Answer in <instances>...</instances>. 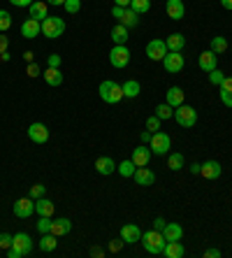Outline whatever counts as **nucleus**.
<instances>
[{
  "instance_id": "18",
  "label": "nucleus",
  "mask_w": 232,
  "mask_h": 258,
  "mask_svg": "<svg viewBox=\"0 0 232 258\" xmlns=\"http://www.w3.org/2000/svg\"><path fill=\"white\" fill-rule=\"evenodd\" d=\"M70 231H72V221L67 217H60V219H53L51 221V233L56 238H63V235H67Z\"/></svg>"
},
{
  "instance_id": "49",
  "label": "nucleus",
  "mask_w": 232,
  "mask_h": 258,
  "mask_svg": "<svg viewBox=\"0 0 232 258\" xmlns=\"http://www.w3.org/2000/svg\"><path fill=\"white\" fill-rule=\"evenodd\" d=\"M123 12H126V7H119V5H114V7H112V16H114V19H119V21H121Z\"/></svg>"
},
{
  "instance_id": "2",
  "label": "nucleus",
  "mask_w": 232,
  "mask_h": 258,
  "mask_svg": "<svg viewBox=\"0 0 232 258\" xmlns=\"http://www.w3.org/2000/svg\"><path fill=\"white\" fill-rule=\"evenodd\" d=\"M33 252V240L28 233H16L12 240V247L7 249V256L9 258H23Z\"/></svg>"
},
{
  "instance_id": "15",
  "label": "nucleus",
  "mask_w": 232,
  "mask_h": 258,
  "mask_svg": "<svg viewBox=\"0 0 232 258\" xmlns=\"http://www.w3.org/2000/svg\"><path fill=\"white\" fill-rule=\"evenodd\" d=\"M165 12L172 21H181L186 14V7H184V0H167L165 2Z\"/></svg>"
},
{
  "instance_id": "42",
  "label": "nucleus",
  "mask_w": 232,
  "mask_h": 258,
  "mask_svg": "<svg viewBox=\"0 0 232 258\" xmlns=\"http://www.w3.org/2000/svg\"><path fill=\"white\" fill-rule=\"evenodd\" d=\"M146 130H149V133H156V130H160V119L156 114L146 119Z\"/></svg>"
},
{
  "instance_id": "26",
  "label": "nucleus",
  "mask_w": 232,
  "mask_h": 258,
  "mask_svg": "<svg viewBox=\"0 0 232 258\" xmlns=\"http://www.w3.org/2000/svg\"><path fill=\"white\" fill-rule=\"evenodd\" d=\"M42 75H44V82L49 84V86H60V84H63V75H60V68H46Z\"/></svg>"
},
{
  "instance_id": "55",
  "label": "nucleus",
  "mask_w": 232,
  "mask_h": 258,
  "mask_svg": "<svg viewBox=\"0 0 232 258\" xmlns=\"http://www.w3.org/2000/svg\"><path fill=\"white\" fill-rule=\"evenodd\" d=\"M151 135H153V133H149V130H144V133L139 135V140H142V144H149V140H151Z\"/></svg>"
},
{
  "instance_id": "4",
  "label": "nucleus",
  "mask_w": 232,
  "mask_h": 258,
  "mask_svg": "<svg viewBox=\"0 0 232 258\" xmlns=\"http://www.w3.org/2000/svg\"><path fill=\"white\" fill-rule=\"evenodd\" d=\"M149 149L156 156H165L172 149V137L167 135V133H163V130H156L151 135V140H149Z\"/></svg>"
},
{
  "instance_id": "12",
  "label": "nucleus",
  "mask_w": 232,
  "mask_h": 258,
  "mask_svg": "<svg viewBox=\"0 0 232 258\" xmlns=\"http://www.w3.org/2000/svg\"><path fill=\"white\" fill-rule=\"evenodd\" d=\"M28 137H30L35 144H44L46 140H49V128H46L44 123H30V126H28Z\"/></svg>"
},
{
  "instance_id": "10",
  "label": "nucleus",
  "mask_w": 232,
  "mask_h": 258,
  "mask_svg": "<svg viewBox=\"0 0 232 258\" xmlns=\"http://www.w3.org/2000/svg\"><path fill=\"white\" fill-rule=\"evenodd\" d=\"M167 51L170 49H167L165 40H151L146 44V58H151V61H163Z\"/></svg>"
},
{
  "instance_id": "5",
  "label": "nucleus",
  "mask_w": 232,
  "mask_h": 258,
  "mask_svg": "<svg viewBox=\"0 0 232 258\" xmlns=\"http://www.w3.org/2000/svg\"><path fill=\"white\" fill-rule=\"evenodd\" d=\"M65 33V21L60 19V16H46L42 21V35L49 37V40H56L60 35Z\"/></svg>"
},
{
  "instance_id": "17",
  "label": "nucleus",
  "mask_w": 232,
  "mask_h": 258,
  "mask_svg": "<svg viewBox=\"0 0 232 258\" xmlns=\"http://www.w3.org/2000/svg\"><path fill=\"white\" fill-rule=\"evenodd\" d=\"M165 102H167V105H172L174 109L179 107V105H184V102H186L184 88H181V86H170V88H167V93H165Z\"/></svg>"
},
{
  "instance_id": "8",
  "label": "nucleus",
  "mask_w": 232,
  "mask_h": 258,
  "mask_svg": "<svg viewBox=\"0 0 232 258\" xmlns=\"http://www.w3.org/2000/svg\"><path fill=\"white\" fill-rule=\"evenodd\" d=\"M184 54L181 51H167L165 58H163V68L167 70V72H181L184 70Z\"/></svg>"
},
{
  "instance_id": "33",
  "label": "nucleus",
  "mask_w": 232,
  "mask_h": 258,
  "mask_svg": "<svg viewBox=\"0 0 232 258\" xmlns=\"http://www.w3.org/2000/svg\"><path fill=\"white\" fill-rule=\"evenodd\" d=\"M184 165H186L184 154H170V158H167V168H170V170L179 172V170H184Z\"/></svg>"
},
{
  "instance_id": "27",
  "label": "nucleus",
  "mask_w": 232,
  "mask_h": 258,
  "mask_svg": "<svg viewBox=\"0 0 232 258\" xmlns=\"http://www.w3.org/2000/svg\"><path fill=\"white\" fill-rule=\"evenodd\" d=\"M165 44H167V49H170V51H181V49L186 47V37L181 33H172L165 40Z\"/></svg>"
},
{
  "instance_id": "22",
  "label": "nucleus",
  "mask_w": 232,
  "mask_h": 258,
  "mask_svg": "<svg viewBox=\"0 0 232 258\" xmlns=\"http://www.w3.org/2000/svg\"><path fill=\"white\" fill-rule=\"evenodd\" d=\"M95 170H98V175L107 177V175H112V172H116V163H114V158H109V156H100L98 161H95Z\"/></svg>"
},
{
  "instance_id": "24",
  "label": "nucleus",
  "mask_w": 232,
  "mask_h": 258,
  "mask_svg": "<svg viewBox=\"0 0 232 258\" xmlns=\"http://www.w3.org/2000/svg\"><path fill=\"white\" fill-rule=\"evenodd\" d=\"M186 254V247L181 245V240H174V242H167L165 249H163V256L167 258H181Z\"/></svg>"
},
{
  "instance_id": "56",
  "label": "nucleus",
  "mask_w": 232,
  "mask_h": 258,
  "mask_svg": "<svg viewBox=\"0 0 232 258\" xmlns=\"http://www.w3.org/2000/svg\"><path fill=\"white\" fill-rule=\"evenodd\" d=\"M200 170H202V163H191V172H193V175H200Z\"/></svg>"
},
{
  "instance_id": "35",
  "label": "nucleus",
  "mask_w": 232,
  "mask_h": 258,
  "mask_svg": "<svg viewBox=\"0 0 232 258\" xmlns=\"http://www.w3.org/2000/svg\"><path fill=\"white\" fill-rule=\"evenodd\" d=\"M156 116H158L160 121L172 119V116H174V107H172V105H167V102H160L158 107H156Z\"/></svg>"
},
{
  "instance_id": "1",
  "label": "nucleus",
  "mask_w": 232,
  "mask_h": 258,
  "mask_svg": "<svg viewBox=\"0 0 232 258\" xmlns=\"http://www.w3.org/2000/svg\"><path fill=\"white\" fill-rule=\"evenodd\" d=\"M142 247H144V252L146 254H153V256H158V254H163V249H165L167 245V240L163 238V233L160 231H149V233H142Z\"/></svg>"
},
{
  "instance_id": "54",
  "label": "nucleus",
  "mask_w": 232,
  "mask_h": 258,
  "mask_svg": "<svg viewBox=\"0 0 232 258\" xmlns=\"http://www.w3.org/2000/svg\"><path fill=\"white\" fill-rule=\"evenodd\" d=\"M205 258H221V252H219V249H207Z\"/></svg>"
},
{
  "instance_id": "41",
  "label": "nucleus",
  "mask_w": 232,
  "mask_h": 258,
  "mask_svg": "<svg viewBox=\"0 0 232 258\" xmlns=\"http://www.w3.org/2000/svg\"><path fill=\"white\" fill-rule=\"evenodd\" d=\"M44 193H46V186H44V184H33V186H30V198H33V200L42 198Z\"/></svg>"
},
{
  "instance_id": "34",
  "label": "nucleus",
  "mask_w": 232,
  "mask_h": 258,
  "mask_svg": "<svg viewBox=\"0 0 232 258\" xmlns=\"http://www.w3.org/2000/svg\"><path fill=\"white\" fill-rule=\"evenodd\" d=\"M135 168H137V165L133 163V158H128V161H121V163L116 165V170H119L121 177H133V175H135Z\"/></svg>"
},
{
  "instance_id": "16",
  "label": "nucleus",
  "mask_w": 232,
  "mask_h": 258,
  "mask_svg": "<svg viewBox=\"0 0 232 258\" xmlns=\"http://www.w3.org/2000/svg\"><path fill=\"white\" fill-rule=\"evenodd\" d=\"M133 163L137 165V168H144V165H149V161H151V149L146 147V144H139V147H135L133 149Z\"/></svg>"
},
{
  "instance_id": "50",
  "label": "nucleus",
  "mask_w": 232,
  "mask_h": 258,
  "mask_svg": "<svg viewBox=\"0 0 232 258\" xmlns=\"http://www.w3.org/2000/svg\"><path fill=\"white\" fill-rule=\"evenodd\" d=\"M14 7H30L35 2V0H9Z\"/></svg>"
},
{
  "instance_id": "43",
  "label": "nucleus",
  "mask_w": 232,
  "mask_h": 258,
  "mask_svg": "<svg viewBox=\"0 0 232 258\" xmlns=\"http://www.w3.org/2000/svg\"><path fill=\"white\" fill-rule=\"evenodd\" d=\"M12 240H14V235L0 233V249H9V247H12Z\"/></svg>"
},
{
  "instance_id": "46",
  "label": "nucleus",
  "mask_w": 232,
  "mask_h": 258,
  "mask_svg": "<svg viewBox=\"0 0 232 258\" xmlns=\"http://www.w3.org/2000/svg\"><path fill=\"white\" fill-rule=\"evenodd\" d=\"M46 68H60V54H51L46 58Z\"/></svg>"
},
{
  "instance_id": "23",
  "label": "nucleus",
  "mask_w": 232,
  "mask_h": 258,
  "mask_svg": "<svg viewBox=\"0 0 232 258\" xmlns=\"http://www.w3.org/2000/svg\"><path fill=\"white\" fill-rule=\"evenodd\" d=\"M35 212L40 214V217H53V212H56V205L49 200V198H37L35 200Z\"/></svg>"
},
{
  "instance_id": "9",
  "label": "nucleus",
  "mask_w": 232,
  "mask_h": 258,
  "mask_svg": "<svg viewBox=\"0 0 232 258\" xmlns=\"http://www.w3.org/2000/svg\"><path fill=\"white\" fill-rule=\"evenodd\" d=\"M12 210H14V217H16V219H28L35 212V200L30 196H28V198H19V200L14 203Z\"/></svg>"
},
{
  "instance_id": "19",
  "label": "nucleus",
  "mask_w": 232,
  "mask_h": 258,
  "mask_svg": "<svg viewBox=\"0 0 232 258\" xmlns=\"http://www.w3.org/2000/svg\"><path fill=\"white\" fill-rule=\"evenodd\" d=\"M28 14H30V19L44 21L46 16H49V2H42V0H35L33 5L28 7Z\"/></svg>"
},
{
  "instance_id": "7",
  "label": "nucleus",
  "mask_w": 232,
  "mask_h": 258,
  "mask_svg": "<svg viewBox=\"0 0 232 258\" xmlns=\"http://www.w3.org/2000/svg\"><path fill=\"white\" fill-rule=\"evenodd\" d=\"M109 63H112L114 68H126L128 63H130V49L126 44H114V49L109 51Z\"/></svg>"
},
{
  "instance_id": "48",
  "label": "nucleus",
  "mask_w": 232,
  "mask_h": 258,
  "mask_svg": "<svg viewBox=\"0 0 232 258\" xmlns=\"http://www.w3.org/2000/svg\"><path fill=\"white\" fill-rule=\"evenodd\" d=\"M221 102H223L226 107H232V93H226V91H221Z\"/></svg>"
},
{
  "instance_id": "32",
  "label": "nucleus",
  "mask_w": 232,
  "mask_h": 258,
  "mask_svg": "<svg viewBox=\"0 0 232 258\" xmlns=\"http://www.w3.org/2000/svg\"><path fill=\"white\" fill-rule=\"evenodd\" d=\"M209 49H212L214 54H226L228 51V37H221V35H216V37H212V42H209Z\"/></svg>"
},
{
  "instance_id": "39",
  "label": "nucleus",
  "mask_w": 232,
  "mask_h": 258,
  "mask_svg": "<svg viewBox=\"0 0 232 258\" xmlns=\"http://www.w3.org/2000/svg\"><path fill=\"white\" fill-rule=\"evenodd\" d=\"M223 79H226V75H223L219 68L209 72V84H214V86H221V82H223Z\"/></svg>"
},
{
  "instance_id": "44",
  "label": "nucleus",
  "mask_w": 232,
  "mask_h": 258,
  "mask_svg": "<svg viewBox=\"0 0 232 258\" xmlns=\"http://www.w3.org/2000/svg\"><path fill=\"white\" fill-rule=\"evenodd\" d=\"M123 247H126V242H123V240H112V242H109V247H107V249H109V252L112 254H119L121 249H123Z\"/></svg>"
},
{
  "instance_id": "60",
  "label": "nucleus",
  "mask_w": 232,
  "mask_h": 258,
  "mask_svg": "<svg viewBox=\"0 0 232 258\" xmlns=\"http://www.w3.org/2000/svg\"><path fill=\"white\" fill-rule=\"evenodd\" d=\"M221 5H223L228 12H230V9H232V0H221Z\"/></svg>"
},
{
  "instance_id": "57",
  "label": "nucleus",
  "mask_w": 232,
  "mask_h": 258,
  "mask_svg": "<svg viewBox=\"0 0 232 258\" xmlns=\"http://www.w3.org/2000/svg\"><path fill=\"white\" fill-rule=\"evenodd\" d=\"M114 5H119V7H130V0H114Z\"/></svg>"
},
{
  "instance_id": "38",
  "label": "nucleus",
  "mask_w": 232,
  "mask_h": 258,
  "mask_svg": "<svg viewBox=\"0 0 232 258\" xmlns=\"http://www.w3.org/2000/svg\"><path fill=\"white\" fill-rule=\"evenodd\" d=\"M9 26H12V14L5 12V9H0V33L9 30Z\"/></svg>"
},
{
  "instance_id": "59",
  "label": "nucleus",
  "mask_w": 232,
  "mask_h": 258,
  "mask_svg": "<svg viewBox=\"0 0 232 258\" xmlns=\"http://www.w3.org/2000/svg\"><path fill=\"white\" fill-rule=\"evenodd\" d=\"M9 58H12V56H9V51H2V54H0V61H2V63H7Z\"/></svg>"
},
{
  "instance_id": "14",
  "label": "nucleus",
  "mask_w": 232,
  "mask_h": 258,
  "mask_svg": "<svg viewBox=\"0 0 232 258\" xmlns=\"http://www.w3.org/2000/svg\"><path fill=\"white\" fill-rule=\"evenodd\" d=\"M40 33H42V21L26 19L23 23H21V35H23L26 40H33V37H37Z\"/></svg>"
},
{
  "instance_id": "29",
  "label": "nucleus",
  "mask_w": 232,
  "mask_h": 258,
  "mask_svg": "<svg viewBox=\"0 0 232 258\" xmlns=\"http://www.w3.org/2000/svg\"><path fill=\"white\" fill-rule=\"evenodd\" d=\"M139 14L135 12V9H130V7H126V12H123V16H121V21L119 23H123V26L130 30V28H137V23H139V19H137Z\"/></svg>"
},
{
  "instance_id": "31",
  "label": "nucleus",
  "mask_w": 232,
  "mask_h": 258,
  "mask_svg": "<svg viewBox=\"0 0 232 258\" xmlns=\"http://www.w3.org/2000/svg\"><path fill=\"white\" fill-rule=\"evenodd\" d=\"M112 40H114V44H126L128 42V28L123 26V23H116V26L112 28Z\"/></svg>"
},
{
  "instance_id": "25",
  "label": "nucleus",
  "mask_w": 232,
  "mask_h": 258,
  "mask_svg": "<svg viewBox=\"0 0 232 258\" xmlns=\"http://www.w3.org/2000/svg\"><path fill=\"white\" fill-rule=\"evenodd\" d=\"M160 233H163V238H165L167 242H174V240L184 238V228H181L179 224H165V228Z\"/></svg>"
},
{
  "instance_id": "40",
  "label": "nucleus",
  "mask_w": 232,
  "mask_h": 258,
  "mask_svg": "<svg viewBox=\"0 0 232 258\" xmlns=\"http://www.w3.org/2000/svg\"><path fill=\"white\" fill-rule=\"evenodd\" d=\"M65 12L67 14H77L81 9V0H65Z\"/></svg>"
},
{
  "instance_id": "58",
  "label": "nucleus",
  "mask_w": 232,
  "mask_h": 258,
  "mask_svg": "<svg viewBox=\"0 0 232 258\" xmlns=\"http://www.w3.org/2000/svg\"><path fill=\"white\" fill-rule=\"evenodd\" d=\"M49 5H53V7H60V5H65V0H46Z\"/></svg>"
},
{
  "instance_id": "11",
  "label": "nucleus",
  "mask_w": 232,
  "mask_h": 258,
  "mask_svg": "<svg viewBox=\"0 0 232 258\" xmlns=\"http://www.w3.org/2000/svg\"><path fill=\"white\" fill-rule=\"evenodd\" d=\"M198 65H200V70H202V72H207V75H209L212 70L219 68V56L214 54L212 49H209V51H202V54H200V58H198Z\"/></svg>"
},
{
  "instance_id": "13",
  "label": "nucleus",
  "mask_w": 232,
  "mask_h": 258,
  "mask_svg": "<svg viewBox=\"0 0 232 258\" xmlns=\"http://www.w3.org/2000/svg\"><path fill=\"white\" fill-rule=\"evenodd\" d=\"M121 240L126 242V245H135L142 240V231H139L137 224H126L121 228Z\"/></svg>"
},
{
  "instance_id": "61",
  "label": "nucleus",
  "mask_w": 232,
  "mask_h": 258,
  "mask_svg": "<svg viewBox=\"0 0 232 258\" xmlns=\"http://www.w3.org/2000/svg\"><path fill=\"white\" fill-rule=\"evenodd\" d=\"M33 56H35V54H33V51H26V54H23V58H26V61H28V63H33Z\"/></svg>"
},
{
  "instance_id": "47",
  "label": "nucleus",
  "mask_w": 232,
  "mask_h": 258,
  "mask_svg": "<svg viewBox=\"0 0 232 258\" xmlns=\"http://www.w3.org/2000/svg\"><path fill=\"white\" fill-rule=\"evenodd\" d=\"M221 91H226V93H232V77H228L226 75V79H223V82H221Z\"/></svg>"
},
{
  "instance_id": "28",
  "label": "nucleus",
  "mask_w": 232,
  "mask_h": 258,
  "mask_svg": "<svg viewBox=\"0 0 232 258\" xmlns=\"http://www.w3.org/2000/svg\"><path fill=\"white\" fill-rule=\"evenodd\" d=\"M56 247H58V238H56L53 233H44V235H42V240H40V249H42V252L51 254Z\"/></svg>"
},
{
  "instance_id": "51",
  "label": "nucleus",
  "mask_w": 232,
  "mask_h": 258,
  "mask_svg": "<svg viewBox=\"0 0 232 258\" xmlns=\"http://www.w3.org/2000/svg\"><path fill=\"white\" fill-rule=\"evenodd\" d=\"M165 224H167L165 219H163V217H158V219H156V221H153V228H156V231H163V228H165Z\"/></svg>"
},
{
  "instance_id": "52",
  "label": "nucleus",
  "mask_w": 232,
  "mask_h": 258,
  "mask_svg": "<svg viewBox=\"0 0 232 258\" xmlns=\"http://www.w3.org/2000/svg\"><path fill=\"white\" fill-rule=\"evenodd\" d=\"M7 44H9V40L5 37V33H0V54H2V51H7Z\"/></svg>"
},
{
  "instance_id": "37",
  "label": "nucleus",
  "mask_w": 232,
  "mask_h": 258,
  "mask_svg": "<svg viewBox=\"0 0 232 258\" xmlns=\"http://www.w3.org/2000/svg\"><path fill=\"white\" fill-rule=\"evenodd\" d=\"M51 217H40L37 219V224H35V228H37V233L40 235H44V233H51Z\"/></svg>"
},
{
  "instance_id": "53",
  "label": "nucleus",
  "mask_w": 232,
  "mask_h": 258,
  "mask_svg": "<svg viewBox=\"0 0 232 258\" xmlns=\"http://www.w3.org/2000/svg\"><path fill=\"white\" fill-rule=\"evenodd\" d=\"M91 256H93V258H102V256H105V249H100V247H93V249H91Z\"/></svg>"
},
{
  "instance_id": "6",
  "label": "nucleus",
  "mask_w": 232,
  "mask_h": 258,
  "mask_svg": "<svg viewBox=\"0 0 232 258\" xmlns=\"http://www.w3.org/2000/svg\"><path fill=\"white\" fill-rule=\"evenodd\" d=\"M174 121L179 123L181 128H193L198 123V112H195V107H188L184 102V105L174 109Z\"/></svg>"
},
{
  "instance_id": "3",
  "label": "nucleus",
  "mask_w": 232,
  "mask_h": 258,
  "mask_svg": "<svg viewBox=\"0 0 232 258\" xmlns=\"http://www.w3.org/2000/svg\"><path fill=\"white\" fill-rule=\"evenodd\" d=\"M98 93H100V98H102V102H107V105H116L119 100H123V86L112 82V79L100 82Z\"/></svg>"
},
{
  "instance_id": "20",
  "label": "nucleus",
  "mask_w": 232,
  "mask_h": 258,
  "mask_svg": "<svg viewBox=\"0 0 232 258\" xmlns=\"http://www.w3.org/2000/svg\"><path fill=\"white\" fill-rule=\"evenodd\" d=\"M135 182L139 184V186H153V182H156V175H153V170H149V168H135Z\"/></svg>"
},
{
  "instance_id": "21",
  "label": "nucleus",
  "mask_w": 232,
  "mask_h": 258,
  "mask_svg": "<svg viewBox=\"0 0 232 258\" xmlns=\"http://www.w3.org/2000/svg\"><path fill=\"white\" fill-rule=\"evenodd\" d=\"M221 172H223V168H221L219 161H207V163H202L200 175L205 177V179H219Z\"/></svg>"
},
{
  "instance_id": "45",
  "label": "nucleus",
  "mask_w": 232,
  "mask_h": 258,
  "mask_svg": "<svg viewBox=\"0 0 232 258\" xmlns=\"http://www.w3.org/2000/svg\"><path fill=\"white\" fill-rule=\"evenodd\" d=\"M40 72H42V68L37 65V63H28V68H26V75L28 77H33V79H35V77H40Z\"/></svg>"
},
{
  "instance_id": "30",
  "label": "nucleus",
  "mask_w": 232,
  "mask_h": 258,
  "mask_svg": "<svg viewBox=\"0 0 232 258\" xmlns=\"http://www.w3.org/2000/svg\"><path fill=\"white\" fill-rule=\"evenodd\" d=\"M121 86H123V98H137L139 91H142L137 79H128V82H123Z\"/></svg>"
},
{
  "instance_id": "36",
  "label": "nucleus",
  "mask_w": 232,
  "mask_h": 258,
  "mask_svg": "<svg viewBox=\"0 0 232 258\" xmlns=\"http://www.w3.org/2000/svg\"><path fill=\"white\" fill-rule=\"evenodd\" d=\"M130 9H135L137 14H146L151 9V0H130Z\"/></svg>"
}]
</instances>
